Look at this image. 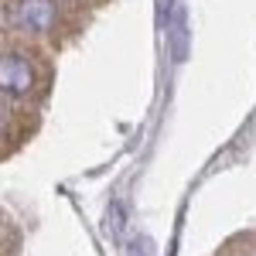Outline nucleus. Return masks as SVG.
Wrapping results in <instances>:
<instances>
[{"mask_svg": "<svg viewBox=\"0 0 256 256\" xmlns=\"http://www.w3.org/2000/svg\"><path fill=\"white\" fill-rule=\"evenodd\" d=\"M34 89V68L18 52H0V96L20 99Z\"/></svg>", "mask_w": 256, "mask_h": 256, "instance_id": "1", "label": "nucleus"}, {"mask_svg": "<svg viewBox=\"0 0 256 256\" xmlns=\"http://www.w3.org/2000/svg\"><path fill=\"white\" fill-rule=\"evenodd\" d=\"M123 256H154V246H150V239H130L126 242V253Z\"/></svg>", "mask_w": 256, "mask_h": 256, "instance_id": "3", "label": "nucleus"}, {"mask_svg": "<svg viewBox=\"0 0 256 256\" xmlns=\"http://www.w3.org/2000/svg\"><path fill=\"white\" fill-rule=\"evenodd\" d=\"M4 130H7V106L0 102V134H4Z\"/></svg>", "mask_w": 256, "mask_h": 256, "instance_id": "4", "label": "nucleus"}, {"mask_svg": "<svg viewBox=\"0 0 256 256\" xmlns=\"http://www.w3.org/2000/svg\"><path fill=\"white\" fill-rule=\"evenodd\" d=\"M10 20H14V28H20V31L44 34V31L55 28V4L52 0H14Z\"/></svg>", "mask_w": 256, "mask_h": 256, "instance_id": "2", "label": "nucleus"}]
</instances>
